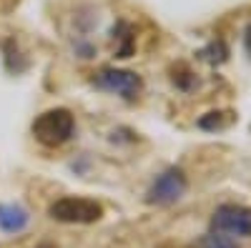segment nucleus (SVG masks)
<instances>
[{
  "label": "nucleus",
  "instance_id": "obj_1",
  "mask_svg": "<svg viewBox=\"0 0 251 248\" xmlns=\"http://www.w3.org/2000/svg\"><path fill=\"white\" fill-rule=\"evenodd\" d=\"M73 131H75V120H73L71 111H66V108H50L33 120L35 140L48 148H58L66 140H71Z\"/></svg>",
  "mask_w": 251,
  "mask_h": 248
},
{
  "label": "nucleus",
  "instance_id": "obj_2",
  "mask_svg": "<svg viewBox=\"0 0 251 248\" xmlns=\"http://www.w3.org/2000/svg\"><path fill=\"white\" fill-rule=\"evenodd\" d=\"M50 218L60 221V223H93L103 216L100 203L88 201V198H60L50 205Z\"/></svg>",
  "mask_w": 251,
  "mask_h": 248
},
{
  "label": "nucleus",
  "instance_id": "obj_3",
  "mask_svg": "<svg viewBox=\"0 0 251 248\" xmlns=\"http://www.w3.org/2000/svg\"><path fill=\"white\" fill-rule=\"evenodd\" d=\"M211 228L214 233H224V236H239L246 238L251 236V211L244 208V205H234L226 203L221 208H216L214 218H211Z\"/></svg>",
  "mask_w": 251,
  "mask_h": 248
},
{
  "label": "nucleus",
  "instance_id": "obj_4",
  "mask_svg": "<svg viewBox=\"0 0 251 248\" xmlns=\"http://www.w3.org/2000/svg\"><path fill=\"white\" fill-rule=\"evenodd\" d=\"M93 86L100 88V90H111V93H118L123 98L133 100L141 93V88H143V80H141V75H136L131 70L103 68L100 73L93 75Z\"/></svg>",
  "mask_w": 251,
  "mask_h": 248
},
{
  "label": "nucleus",
  "instance_id": "obj_5",
  "mask_svg": "<svg viewBox=\"0 0 251 248\" xmlns=\"http://www.w3.org/2000/svg\"><path fill=\"white\" fill-rule=\"evenodd\" d=\"M183 193H186V176H183V171L169 168V171H163V173L151 183L146 201L156 203V205H171V203H176Z\"/></svg>",
  "mask_w": 251,
  "mask_h": 248
},
{
  "label": "nucleus",
  "instance_id": "obj_6",
  "mask_svg": "<svg viewBox=\"0 0 251 248\" xmlns=\"http://www.w3.org/2000/svg\"><path fill=\"white\" fill-rule=\"evenodd\" d=\"M30 216L18 203H0V228L5 233H20L28 225Z\"/></svg>",
  "mask_w": 251,
  "mask_h": 248
},
{
  "label": "nucleus",
  "instance_id": "obj_7",
  "mask_svg": "<svg viewBox=\"0 0 251 248\" xmlns=\"http://www.w3.org/2000/svg\"><path fill=\"white\" fill-rule=\"evenodd\" d=\"M234 120H236L234 113H228V111H214V113H206L199 120V128H203V131H224V128L231 126Z\"/></svg>",
  "mask_w": 251,
  "mask_h": 248
},
{
  "label": "nucleus",
  "instance_id": "obj_8",
  "mask_svg": "<svg viewBox=\"0 0 251 248\" xmlns=\"http://www.w3.org/2000/svg\"><path fill=\"white\" fill-rule=\"evenodd\" d=\"M203 60H208V63H214V66H219V63H224V60L228 58V48L221 43V40H216V43H211L208 48H203L201 53H199Z\"/></svg>",
  "mask_w": 251,
  "mask_h": 248
},
{
  "label": "nucleus",
  "instance_id": "obj_9",
  "mask_svg": "<svg viewBox=\"0 0 251 248\" xmlns=\"http://www.w3.org/2000/svg\"><path fill=\"white\" fill-rule=\"evenodd\" d=\"M201 243H203V248H239L234 243V238H228L224 233H208V236H203Z\"/></svg>",
  "mask_w": 251,
  "mask_h": 248
},
{
  "label": "nucleus",
  "instance_id": "obj_10",
  "mask_svg": "<svg viewBox=\"0 0 251 248\" xmlns=\"http://www.w3.org/2000/svg\"><path fill=\"white\" fill-rule=\"evenodd\" d=\"M244 43H246V48H249V53H251V25L246 28V35H244Z\"/></svg>",
  "mask_w": 251,
  "mask_h": 248
},
{
  "label": "nucleus",
  "instance_id": "obj_11",
  "mask_svg": "<svg viewBox=\"0 0 251 248\" xmlns=\"http://www.w3.org/2000/svg\"><path fill=\"white\" fill-rule=\"evenodd\" d=\"M38 248H55V246H53V243H40Z\"/></svg>",
  "mask_w": 251,
  "mask_h": 248
}]
</instances>
